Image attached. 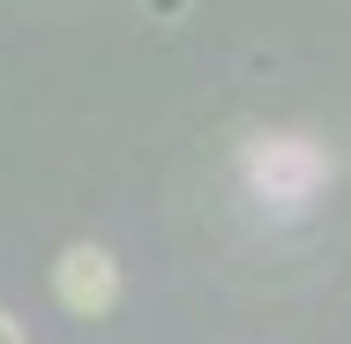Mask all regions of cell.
I'll list each match as a JSON object with an SVG mask.
<instances>
[{
	"mask_svg": "<svg viewBox=\"0 0 351 344\" xmlns=\"http://www.w3.org/2000/svg\"><path fill=\"white\" fill-rule=\"evenodd\" d=\"M53 299L68 307L75 322H97V314H112V299H120V262H112L97 240H75L68 255L53 262Z\"/></svg>",
	"mask_w": 351,
	"mask_h": 344,
	"instance_id": "obj_2",
	"label": "cell"
},
{
	"mask_svg": "<svg viewBox=\"0 0 351 344\" xmlns=\"http://www.w3.org/2000/svg\"><path fill=\"white\" fill-rule=\"evenodd\" d=\"M0 344H30V337H23V322H15L8 307H0Z\"/></svg>",
	"mask_w": 351,
	"mask_h": 344,
	"instance_id": "obj_3",
	"label": "cell"
},
{
	"mask_svg": "<svg viewBox=\"0 0 351 344\" xmlns=\"http://www.w3.org/2000/svg\"><path fill=\"white\" fill-rule=\"evenodd\" d=\"M329 172H337V157H329L314 135H254L247 150H239L247 195H254L262 209H277V217L306 209L322 187H329Z\"/></svg>",
	"mask_w": 351,
	"mask_h": 344,
	"instance_id": "obj_1",
	"label": "cell"
}]
</instances>
